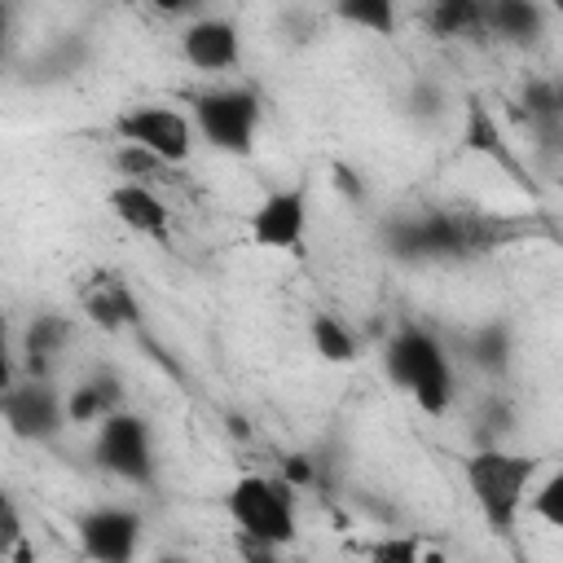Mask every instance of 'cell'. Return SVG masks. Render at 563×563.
<instances>
[{
    "instance_id": "cell-1",
    "label": "cell",
    "mask_w": 563,
    "mask_h": 563,
    "mask_svg": "<svg viewBox=\"0 0 563 563\" xmlns=\"http://www.w3.org/2000/svg\"><path fill=\"white\" fill-rule=\"evenodd\" d=\"M383 369L422 413H431V418L449 413L453 391H457L453 387V365H449L444 343L427 325H413V321L400 325L383 347Z\"/></svg>"
},
{
    "instance_id": "cell-2",
    "label": "cell",
    "mask_w": 563,
    "mask_h": 563,
    "mask_svg": "<svg viewBox=\"0 0 563 563\" xmlns=\"http://www.w3.org/2000/svg\"><path fill=\"white\" fill-rule=\"evenodd\" d=\"M541 466H545L541 457L510 453V449H497V444H488V449H479V453H471L462 462L471 501L479 506V515H484V523L493 532H510L515 528V519H519Z\"/></svg>"
},
{
    "instance_id": "cell-3",
    "label": "cell",
    "mask_w": 563,
    "mask_h": 563,
    "mask_svg": "<svg viewBox=\"0 0 563 563\" xmlns=\"http://www.w3.org/2000/svg\"><path fill=\"white\" fill-rule=\"evenodd\" d=\"M224 515L233 519V528L242 537L268 541L277 550L299 537L295 493H290L286 479H268V475H242V479H233V488L224 493Z\"/></svg>"
},
{
    "instance_id": "cell-4",
    "label": "cell",
    "mask_w": 563,
    "mask_h": 563,
    "mask_svg": "<svg viewBox=\"0 0 563 563\" xmlns=\"http://www.w3.org/2000/svg\"><path fill=\"white\" fill-rule=\"evenodd\" d=\"M260 119L264 106L255 97V88H207L194 97V136H202L211 150L220 154H251L255 136H260Z\"/></svg>"
},
{
    "instance_id": "cell-5",
    "label": "cell",
    "mask_w": 563,
    "mask_h": 563,
    "mask_svg": "<svg viewBox=\"0 0 563 563\" xmlns=\"http://www.w3.org/2000/svg\"><path fill=\"white\" fill-rule=\"evenodd\" d=\"M92 457L101 471H110L123 484L150 488L158 479V453H154V431L141 413L132 409H114L110 418L97 422L92 435Z\"/></svg>"
},
{
    "instance_id": "cell-6",
    "label": "cell",
    "mask_w": 563,
    "mask_h": 563,
    "mask_svg": "<svg viewBox=\"0 0 563 563\" xmlns=\"http://www.w3.org/2000/svg\"><path fill=\"white\" fill-rule=\"evenodd\" d=\"M114 132L123 145H136L141 154L158 158L163 167H176L194 154V123L185 110L176 106H128L119 119H114Z\"/></svg>"
},
{
    "instance_id": "cell-7",
    "label": "cell",
    "mask_w": 563,
    "mask_h": 563,
    "mask_svg": "<svg viewBox=\"0 0 563 563\" xmlns=\"http://www.w3.org/2000/svg\"><path fill=\"white\" fill-rule=\"evenodd\" d=\"M0 422L18 440L44 444V440H53L66 427V396L48 378H31V374L26 378H13L0 391Z\"/></svg>"
},
{
    "instance_id": "cell-8",
    "label": "cell",
    "mask_w": 563,
    "mask_h": 563,
    "mask_svg": "<svg viewBox=\"0 0 563 563\" xmlns=\"http://www.w3.org/2000/svg\"><path fill=\"white\" fill-rule=\"evenodd\" d=\"M308 202H312V180H290L264 194L246 220V238L260 251H299L308 229Z\"/></svg>"
},
{
    "instance_id": "cell-9",
    "label": "cell",
    "mask_w": 563,
    "mask_h": 563,
    "mask_svg": "<svg viewBox=\"0 0 563 563\" xmlns=\"http://www.w3.org/2000/svg\"><path fill=\"white\" fill-rule=\"evenodd\" d=\"M141 515L132 506H92L75 519V537L88 563H136L141 550Z\"/></svg>"
},
{
    "instance_id": "cell-10",
    "label": "cell",
    "mask_w": 563,
    "mask_h": 563,
    "mask_svg": "<svg viewBox=\"0 0 563 563\" xmlns=\"http://www.w3.org/2000/svg\"><path fill=\"white\" fill-rule=\"evenodd\" d=\"M180 57H185L194 70H202V75L233 70L238 57H242V35H238L233 18L198 13V18L180 31Z\"/></svg>"
},
{
    "instance_id": "cell-11",
    "label": "cell",
    "mask_w": 563,
    "mask_h": 563,
    "mask_svg": "<svg viewBox=\"0 0 563 563\" xmlns=\"http://www.w3.org/2000/svg\"><path fill=\"white\" fill-rule=\"evenodd\" d=\"M106 202H110L114 220H119L123 229L141 233V238L163 242V238H167V229H172V211H167V202H163V194H158L154 185L119 180V185L106 194Z\"/></svg>"
},
{
    "instance_id": "cell-12",
    "label": "cell",
    "mask_w": 563,
    "mask_h": 563,
    "mask_svg": "<svg viewBox=\"0 0 563 563\" xmlns=\"http://www.w3.org/2000/svg\"><path fill=\"white\" fill-rule=\"evenodd\" d=\"M70 321L62 312H40L31 317L26 334H22V361L31 369V378H48V365L57 361V352L70 343Z\"/></svg>"
},
{
    "instance_id": "cell-13",
    "label": "cell",
    "mask_w": 563,
    "mask_h": 563,
    "mask_svg": "<svg viewBox=\"0 0 563 563\" xmlns=\"http://www.w3.org/2000/svg\"><path fill=\"white\" fill-rule=\"evenodd\" d=\"M84 312L101 330H123V325H136L141 321V303L128 290V282H119V277H97V286L84 290Z\"/></svg>"
},
{
    "instance_id": "cell-14",
    "label": "cell",
    "mask_w": 563,
    "mask_h": 563,
    "mask_svg": "<svg viewBox=\"0 0 563 563\" xmlns=\"http://www.w3.org/2000/svg\"><path fill=\"white\" fill-rule=\"evenodd\" d=\"M114 409H123V391H119V378L114 374L84 378L79 387L66 391V422H92L97 427Z\"/></svg>"
},
{
    "instance_id": "cell-15",
    "label": "cell",
    "mask_w": 563,
    "mask_h": 563,
    "mask_svg": "<svg viewBox=\"0 0 563 563\" xmlns=\"http://www.w3.org/2000/svg\"><path fill=\"white\" fill-rule=\"evenodd\" d=\"M541 22H545V13L532 0H493V4H484V31H497L506 40H532V35H541Z\"/></svg>"
},
{
    "instance_id": "cell-16",
    "label": "cell",
    "mask_w": 563,
    "mask_h": 563,
    "mask_svg": "<svg viewBox=\"0 0 563 563\" xmlns=\"http://www.w3.org/2000/svg\"><path fill=\"white\" fill-rule=\"evenodd\" d=\"M308 339H312L317 356L330 361V365H347V361L361 356V339H356L334 312H317V317L308 321Z\"/></svg>"
},
{
    "instance_id": "cell-17",
    "label": "cell",
    "mask_w": 563,
    "mask_h": 563,
    "mask_svg": "<svg viewBox=\"0 0 563 563\" xmlns=\"http://www.w3.org/2000/svg\"><path fill=\"white\" fill-rule=\"evenodd\" d=\"M334 18L347 26H361L369 35H391L396 31V4L391 0H339Z\"/></svg>"
},
{
    "instance_id": "cell-18",
    "label": "cell",
    "mask_w": 563,
    "mask_h": 563,
    "mask_svg": "<svg viewBox=\"0 0 563 563\" xmlns=\"http://www.w3.org/2000/svg\"><path fill=\"white\" fill-rule=\"evenodd\" d=\"M427 22L435 35H466V31H484V4L475 0H440L427 9Z\"/></svg>"
},
{
    "instance_id": "cell-19",
    "label": "cell",
    "mask_w": 563,
    "mask_h": 563,
    "mask_svg": "<svg viewBox=\"0 0 563 563\" xmlns=\"http://www.w3.org/2000/svg\"><path fill=\"white\" fill-rule=\"evenodd\" d=\"M471 361H475L479 369H488V374H501V369L510 365V330H506L501 321L484 325V330L471 339Z\"/></svg>"
},
{
    "instance_id": "cell-20",
    "label": "cell",
    "mask_w": 563,
    "mask_h": 563,
    "mask_svg": "<svg viewBox=\"0 0 563 563\" xmlns=\"http://www.w3.org/2000/svg\"><path fill=\"white\" fill-rule=\"evenodd\" d=\"M462 141L471 150H479V154H501V132L493 123V110L479 97L466 101V132H462Z\"/></svg>"
},
{
    "instance_id": "cell-21",
    "label": "cell",
    "mask_w": 563,
    "mask_h": 563,
    "mask_svg": "<svg viewBox=\"0 0 563 563\" xmlns=\"http://www.w3.org/2000/svg\"><path fill=\"white\" fill-rule=\"evenodd\" d=\"M528 515L545 519L550 528H563V471H550L537 493H528Z\"/></svg>"
},
{
    "instance_id": "cell-22",
    "label": "cell",
    "mask_w": 563,
    "mask_h": 563,
    "mask_svg": "<svg viewBox=\"0 0 563 563\" xmlns=\"http://www.w3.org/2000/svg\"><path fill=\"white\" fill-rule=\"evenodd\" d=\"M369 559L374 563H435V559H422V541L418 537H378L369 545Z\"/></svg>"
},
{
    "instance_id": "cell-23",
    "label": "cell",
    "mask_w": 563,
    "mask_h": 563,
    "mask_svg": "<svg viewBox=\"0 0 563 563\" xmlns=\"http://www.w3.org/2000/svg\"><path fill=\"white\" fill-rule=\"evenodd\" d=\"M22 550V515L13 506V497L0 488V554Z\"/></svg>"
},
{
    "instance_id": "cell-24",
    "label": "cell",
    "mask_w": 563,
    "mask_h": 563,
    "mask_svg": "<svg viewBox=\"0 0 563 563\" xmlns=\"http://www.w3.org/2000/svg\"><path fill=\"white\" fill-rule=\"evenodd\" d=\"M528 114L541 119V123H554L559 119V92H554V84H532L528 88Z\"/></svg>"
},
{
    "instance_id": "cell-25",
    "label": "cell",
    "mask_w": 563,
    "mask_h": 563,
    "mask_svg": "<svg viewBox=\"0 0 563 563\" xmlns=\"http://www.w3.org/2000/svg\"><path fill=\"white\" fill-rule=\"evenodd\" d=\"M233 545H238V559L242 563H277V545H268V541H255V537H242V532H233Z\"/></svg>"
},
{
    "instance_id": "cell-26",
    "label": "cell",
    "mask_w": 563,
    "mask_h": 563,
    "mask_svg": "<svg viewBox=\"0 0 563 563\" xmlns=\"http://www.w3.org/2000/svg\"><path fill=\"white\" fill-rule=\"evenodd\" d=\"M18 378V356H13V339H9V317L0 308V391Z\"/></svg>"
},
{
    "instance_id": "cell-27",
    "label": "cell",
    "mask_w": 563,
    "mask_h": 563,
    "mask_svg": "<svg viewBox=\"0 0 563 563\" xmlns=\"http://www.w3.org/2000/svg\"><path fill=\"white\" fill-rule=\"evenodd\" d=\"M4 53H9V9L0 4V62H4Z\"/></svg>"
},
{
    "instance_id": "cell-28",
    "label": "cell",
    "mask_w": 563,
    "mask_h": 563,
    "mask_svg": "<svg viewBox=\"0 0 563 563\" xmlns=\"http://www.w3.org/2000/svg\"><path fill=\"white\" fill-rule=\"evenodd\" d=\"M158 563H189V559H180V554H176V559H172V554H167V559H158Z\"/></svg>"
}]
</instances>
